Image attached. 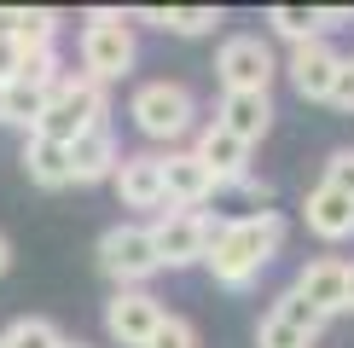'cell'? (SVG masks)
<instances>
[{"instance_id":"obj_29","label":"cell","mask_w":354,"mask_h":348,"mask_svg":"<svg viewBox=\"0 0 354 348\" xmlns=\"http://www.w3.org/2000/svg\"><path fill=\"white\" fill-rule=\"evenodd\" d=\"M64 348H82V342H64Z\"/></svg>"},{"instance_id":"obj_14","label":"cell","mask_w":354,"mask_h":348,"mask_svg":"<svg viewBox=\"0 0 354 348\" xmlns=\"http://www.w3.org/2000/svg\"><path fill=\"white\" fill-rule=\"evenodd\" d=\"M192 157H198V163L215 174V186H239V180H250V145H244V139H232L221 122H209V128L198 134Z\"/></svg>"},{"instance_id":"obj_10","label":"cell","mask_w":354,"mask_h":348,"mask_svg":"<svg viewBox=\"0 0 354 348\" xmlns=\"http://www.w3.org/2000/svg\"><path fill=\"white\" fill-rule=\"evenodd\" d=\"M157 319H163V302L151 290H116L105 302V331L122 348H145V337L157 331Z\"/></svg>"},{"instance_id":"obj_24","label":"cell","mask_w":354,"mask_h":348,"mask_svg":"<svg viewBox=\"0 0 354 348\" xmlns=\"http://www.w3.org/2000/svg\"><path fill=\"white\" fill-rule=\"evenodd\" d=\"M326 186H331V192H343V197H354V151H331Z\"/></svg>"},{"instance_id":"obj_11","label":"cell","mask_w":354,"mask_h":348,"mask_svg":"<svg viewBox=\"0 0 354 348\" xmlns=\"http://www.w3.org/2000/svg\"><path fill=\"white\" fill-rule=\"evenodd\" d=\"M297 296L314 308L319 319H331V313H348V261H337V255H319V261H308V267L297 273Z\"/></svg>"},{"instance_id":"obj_18","label":"cell","mask_w":354,"mask_h":348,"mask_svg":"<svg viewBox=\"0 0 354 348\" xmlns=\"http://www.w3.org/2000/svg\"><path fill=\"white\" fill-rule=\"evenodd\" d=\"M308 232H319L326 244H343V238H354V197H343V192H331L326 180L308 192Z\"/></svg>"},{"instance_id":"obj_6","label":"cell","mask_w":354,"mask_h":348,"mask_svg":"<svg viewBox=\"0 0 354 348\" xmlns=\"http://www.w3.org/2000/svg\"><path fill=\"white\" fill-rule=\"evenodd\" d=\"M151 250H157V267H192V261L209 255V238H215V221L198 209H163L151 226Z\"/></svg>"},{"instance_id":"obj_20","label":"cell","mask_w":354,"mask_h":348,"mask_svg":"<svg viewBox=\"0 0 354 348\" xmlns=\"http://www.w3.org/2000/svg\"><path fill=\"white\" fill-rule=\"evenodd\" d=\"M145 23H157V29H169V35H209V29L221 23V12L215 6H145L140 12Z\"/></svg>"},{"instance_id":"obj_8","label":"cell","mask_w":354,"mask_h":348,"mask_svg":"<svg viewBox=\"0 0 354 348\" xmlns=\"http://www.w3.org/2000/svg\"><path fill=\"white\" fill-rule=\"evenodd\" d=\"M273 47L261 35H227L215 52V76H221V93H268L273 81Z\"/></svg>"},{"instance_id":"obj_19","label":"cell","mask_w":354,"mask_h":348,"mask_svg":"<svg viewBox=\"0 0 354 348\" xmlns=\"http://www.w3.org/2000/svg\"><path fill=\"white\" fill-rule=\"evenodd\" d=\"M24 174L41 186V192H64L70 186V145H53L41 134L24 139Z\"/></svg>"},{"instance_id":"obj_22","label":"cell","mask_w":354,"mask_h":348,"mask_svg":"<svg viewBox=\"0 0 354 348\" xmlns=\"http://www.w3.org/2000/svg\"><path fill=\"white\" fill-rule=\"evenodd\" d=\"M6 348H64V331L53 325V319H41V313H24V319H12L6 331Z\"/></svg>"},{"instance_id":"obj_9","label":"cell","mask_w":354,"mask_h":348,"mask_svg":"<svg viewBox=\"0 0 354 348\" xmlns=\"http://www.w3.org/2000/svg\"><path fill=\"white\" fill-rule=\"evenodd\" d=\"M319 331H326V319L308 308L297 290H285V296H279L273 308L261 313L256 342H261V348H314V337H319Z\"/></svg>"},{"instance_id":"obj_3","label":"cell","mask_w":354,"mask_h":348,"mask_svg":"<svg viewBox=\"0 0 354 348\" xmlns=\"http://www.w3.org/2000/svg\"><path fill=\"white\" fill-rule=\"evenodd\" d=\"M134 23H128V12H87L82 23V70L93 76L99 87L105 81H122L128 70H134Z\"/></svg>"},{"instance_id":"obj_17","label":"cell","mask_w":354,"mask_h":348,"mask_svg":"<svg viewBox=\"0 0 354 348\" xmlns=\"http://www.w3.org/2000/svg\"><path fill=\"white\" fill-rule=\"evenodd\" d=\"M215 122L227 128L232 139L256 145V139H268V128H273V99L268 93H221Z\"/></svg>"},{"instance_id":"obj_7","label":"cell","mask_w":354,"mask_h":348,"mask_svg":"<svg viewBox=\"0 0 354 348\" xmlns=\"http://www.w3.org/2000/svg\"><path fill=\"white\" fill-rule=\"evenodd\" d=\"M99 267L116 279V290H145L151 273H163L145 226H105L99 232Z\"/></svg>"},{"instance_id":"obj_5","label":"cell","mask_w":354,"mask_h":348,"mask_svg":"<svg viewBox=\"0 0 354 348\" xmlns=\"http://www.w3.org/2000/svg\"><path fill=\"white\" fill-rule=\"evenodd\" d=\"M64 81L58 70V47H41V52H24V70L6 81V116L0 122H18V128H35L41 110H47L53 87Z\"/></svg>"},{"instance_id":"obj_28","label":"cell","mask_w":354,"mask_h":348,"mask_svg":"<svg viewBox=\"0 0 354 348\" xmlns=\"http://www.w3.org/2000/svg\"><path fill=\"white\" fill-rule=\"evenodd\" d=\"M0 116H6V81H0Z\"/></svg>"},{"instance_id":"obj_2","label":"cell","mask_w":354,"mask_h":348,"mask_svg":"<svg viewBox=\"0 0 354 348\" xmlns=\"http://www.w3.org/2000/svg\"><path fill=\"white\" fill-rule=\"evenodd\" d=\"M99 122H105V87L87 76V70H76V76H64L53 87L47 110H41V122L29 128V134L53 139V145H70V139H82L87 128H99Z\"/></svg>"},{"instance_id":"obj_23","label":"cell","mask_w":354,"mask_h":348,"mask_svg":"<svg viewBox=\"0 0 354 348\" xmlns=\"http://www.w3.org/2000/svg\"><path fill=\"white\" fill-rule=\"evenodd\" d=\"M145 348H198V331H192L180 313H163V319H157V331L145 337Z\"/></svg>"},{"instance_id":"obj_30","label":"cell","mask_w":354,"mask_h":348,"mask_svg":"<svg viewBox=\"0 0 354 348\" xmlns=\"http://www.w3.org/2000/svg\"><path fill=\"white\" fill-rule=\"evenodd\" d=\"M0 348H6V337H0Z\"/></svg>"},{"instance_id":"obj_4","label":"cell","mask_w":354,"mask_h":348,"mask_svg":"<svg viewBox=\"0 0 354 348\" xmlns=\"http://www.w3.org/2000/svg\"><path fill=\"white\" fill-rule=\"evenodd\" d=\"M128 116H134V128L145 139H180L192 134V116H198V105H192V93L180 81H145L134 87V99H128Z\"/></svg>"},{"instance_id":"obj_25","label":"cell","mask_w":354,"mask_h":348,"mask_svg":"<svg viewBox=\"0 0 354 348\" xmlns=\"http://www.w3.org/2000/svg\"><path fill=\"white\" fill-rule=\"evenodd\" d=\"M326 105H337V110H354V58H343V70H337V81H331Z\"/></svg>"},{"instance_id":"obj_1","label":"cell","mask_w":354,"mask_h":348,"mask_svg":"<svg viewBox=\"0 0 354 348\" xmlns=\"http://www.w3.org/2000/svg\"><path fill=\"white\" fill-rule=\"evenodd\" d=\"M279 244H285V215L250 209V215H239V221H221V226H215L203 267L215 273V284L250 290V284L261 279V267L279 255Z\"/></svg>"},{"instance_id":"obj_16","label":"cell","mask_w":354,"mask_h":348,"mask_svg":"<svg viewBox=\"0 0 354 348\" xmlns=\"http://www.w3.org/2000/svg\"><path fill=\"white\" fill-rule=\"evenodd\" d=\"M290 87H297L302 99H326L331 93V81H337V70H343V58H337L326 41H302V47H290Z\"/></svg>"},{"instance_id":"obj_26","label":"cell","mask_w":354,"mask_h":348,"mask_svg":"<svg viewBox=\"0 0 354 348\" xmlns=\"http://www.w3.org/2000/svg\"><path fill=\"white\" fill-rule=\"evenodd\" d=\"M6 267H12V244H6V232H0V279H6Z\"/></svg>"},{"instance_id":"obj_15","label":"cell","mask_w":354,"mask_h":348,"mask_svg":"<svg viewBox=\"0 0 354 348\" xmlns=\"http://www.w3.org/2000/svg\"><path fill=\"white\" fill-rule=\"evenodd\" d=\"M215 192H221L215 174L192 151H169L163 157V197H169V209H198V203H209Z\"/></svg>"},{"instance_id":"obj_27","label":"cell","mask_w":354,"mask_h":348,"mask_svg":"<svg viewBox=\"0 0 354 348\" xmlns=\"http://www.w3.org/2000/svg\"><path fill=\"white\" fill-rule=\"evenodd\" d=\"M348 313H354V267H348Z\"/></svg>"},{"instance_id":"obj_12","label":"cell","mask_w":354,"mask_h":348,"mask_svg":"<svg viewBox=\"0 0 354 348\" xmlns=\"http://www.w3.org/2000/svg\"><path fill=\"white\" fill-rule=\"evenodd\" d=\"M111 186H116V197H122V209H169V197H163V157H151V151L122 157L116 174H111Z\"/></svg>"},{"instance_id":"obj_13","label":"cell","mask_w":354,"mask_h":348,"mask_svg":"<svg viewBox=\"0 0 354 348\" xmlns=\"http://www.w3.org/2000/svg\"><path fill=\"white\" fill-rule=\"evenodd\" d=\"M116 163H122V145H116V134H111L105 122L87 128L82 139H70V186H99V180H111Z\"/></svg>"},{"instance_id":"obj_21","label":"cell","mask_w":354,"mask_h":348,"mask_svg":"<svg viewBox=\"0 0 354 348\" xmlns=\"http://www.w3.org/2000/svg\"><path fill=\"white\" fill-rule=\"evenodd\" d=\"M268 23L290 41V47H302V41H319V29H326V12H319V6H273V12H268Z\"/></svg>"}]
</instances>
